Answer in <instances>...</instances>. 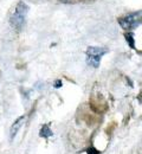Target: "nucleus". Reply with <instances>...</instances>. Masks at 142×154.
Instances as JSON below:
<instances>
[{
  "mask_svg": "<svg viewBox=\"0 0 142 154\" xmlns=\"http://www.w3.org/2000/svg\"><path fill=\"white\" fill-rule=\"evenodd\" d=\"M27 12H29L27 5H26L25 2H23V1L18 2V5L16 6L14 11L12 12V14H11V17H10V23H11V25H12L14 29L20 30L21 27H23V25H24V23H25Z\"/></svg>",
  "mask_w": 142,
  "mask_h": 154,
  "instance_id": "1",
  "label": "nucleus"
},
{
  "mask_svg": "<svg viewBox=\"0 0 142 154\" xmlns=\"http://www.w3.org/2000/svg\"><path fill=\"white\" fill-rule=\"evenodd\" d=\"M119 24L124 30H133V29L137 27L141 24V12L139 11V12H135V13H130V14L123 17V18H120Z\"/></svg>",
  "mask_w": 142,
  "mask_h": 154,
  "instance_id": "2",
  "label": "nucleus"
},
{
  "mask_svg": "<svg viewBox=\"0 0 142 154\" xmlns=\"http://www.w3.org/2000/svg\"><path fill=\"white\" fill-rule=\"evenodd\" d=\"M107 52H108L107 49L98 48V46H89L88 50H86V55L88 56H95V57H102Z\"/></svg>",
  "mask_w": 142,
  "mask_h": 154,
  "instance_id": "3",
  "label": "nucleus"
},
{
  "mask_svg": "<svg viewBox=\"0 0 142 154\" xmlns=\"http://www.w3.org/2000/svg\"><path fill=\"white\" fill-rule=\"evenodd\" d=\"M24 122H25V116H20L14 123H13V126L11 127V131H10V136H11V139H13L17 133L19 132V129L21 128V126L24 125Z\"/></svg>",
  "mask_w": 142,
  "mask_h": 154,
  "instance_id": "4",
  "label": "nucleus"
},
{
  "mask_svg": "<svg viewBox=\"0 0 142 154\" xmlns=\"http://www.w3.org/2000/svg\"><path fill=\"white\" fill-rule=\"evenodd\" d=\"M100 62H101V57H95V56H88V57H86V63H88L90 66L98 68Z\"/></svg>",
  "mask_w": 142,
  "mask_h": 154,
  "instance_id": "5",
  "label": "nucleus"
},
{
  "mask_svg": "<svg viewBox=\"0 0 142 154\" xmlns=\"http://www.w3.org/2000/svg\"><path fill=\"white\" fill-rule=\"evenodd\" d=\"M52 131L50 129V126L49 125H44L43 127L41 128V133H39V135H41V137H45V139H47V137H50V136H52Z\"/></svg>",
  "mask_w": 142,
  "mask_h": 154,
  "instance_id": "6",
  "label": "nucleus"
},
{
  "mask_svg": "<svg viewBox=\"0 0 142 154\" xmlns=\"http://www.w3.org/2000/svg\"><path fill=\"white\" fill-rule=\"evenodd\" d=\"M125 39H127V42H128L129 46H130V48H133V49H135V42H134V35H133V33H127V35H125Z\"/></svg>",
  "mask_w": 142,
  "mask_h": 154,
  "instance_id": "7",
  "label": "nucleus"
},
{
  "mask_svg": "<svg viewBox=\"0 0 142 154\" xmlns=\"http://www.w3.org/2000/svg\"><path fill=\"white\" fill-rule=\"evenodd\" d=\"M86 153H88V154H100V152H98V151H97L95 147H90V148H88Z\"/></svg>",
  "mask_w": 142,
  "mask_h": 154,
  "instance_id": "8",
  "label": "nucleus"
},
{
  "mask_svg": "<svg viewBox=\"0 0 142 154\" xmlns=\"http://www.w3.org/2000/svg\"><path fill=\"white\" fill-rule=\"evenodd\" d=\"M62 85H63V83H62L61 79H57V81L55 82V88H61Z\"/></svg>",
  "mask_w": 142,
  "mask_h": 154,
  "instance_id": "9",
  "label": "nucleus"
}]
</instances>
